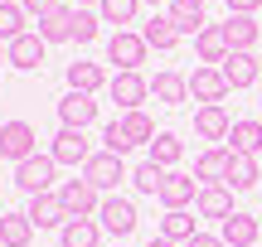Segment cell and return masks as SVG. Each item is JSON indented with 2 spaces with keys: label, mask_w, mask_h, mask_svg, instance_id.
<instances>
[{
  "label": "cell",
  "mask_w": 262,
  "mask_h": 247,
  "mask_svg": "<svg viewBox=\"0 0 262 247\" xmlns=\"http://www.w3.org/2000/svg\"><path fill=\"white\" fill-rule=\"evenodd\" d=\"M146 54H150V44H146L141 29H117L107 39V63H117V73H141Z\"/></svg>",
  "instance_id": "obj_1"
},
{
  "label": "cell",
  "mask_w": 262,
  "mask_h": 247,
  "mask_svg": "<svg viewBox=\"0 0 262 247\" xmlns=\"http://www.w3.org/2000/svg\"><path fill=\"white\" fill-rule=\"evenodd\" d=\"M83 180L93 184L97 194H117V184H122V180H131V175H126V160H122V155H112V151H97L93 160L83 165Z\"/></svg>",
  "instance_id": "obj_2"
},
{
  "label": "cell",
  "mask_w": 262,
  "mask_h": 247,
  "mask_svg": "<svg viewBox=\"0 0 262 247\" xmlns=\"http://www.w3.org/2000/svg\"><path fill=\"white\" fill-rule=\"evenodd\" d=\"M97 223H102L107 233H112L117 242L131 238L136 233V223H141V213H136V204L122 199V194H102V209H97Z\"/></svg>",
  "instance_id": "obj_3"
},
{
  "label": "cell",
  "mask_w": 262,
  "mask_h": 247,
  "mask_svg": "<svg viewBox=\"0 0 262 247\" xmlns=\"http://www.w3.org/2000/svg\"><path fill=\"white\" fill-rule=\"evenodd\" d=\"M233 92L228 87V78H224V68H209V63H199L194 73H189V97H194L199 107H224V97Z\"/></svg>",
  "instance_id": "obj_4"
},
{
  "label": "cell",
  "mask_w": 262,
  "mask_h": 247,
  "mask_svg": "<svg viewBox=\"0 0 262 247\" xmlns=\"http://www.w3.org/2000/svg\"><path fill=\"white\" fill-rule=\"evenodd\" d=\"M54 175H58L54 155H29V160L15 165V184L25 194H49V189H54Z\"/></svg>",
  "instance_id": "obj_5"
},
{
  "label": "cell",
  "mask_w": 262,
  "mask_h": 247,
  "mask_svg": "<svg viewBox=\"0 0 262 247\" xmlns=\"http://www.w3.org/2000/svg\"><path fill=\"white\" fill-rule=\"evenodd\" d=\"M49 155H54L58 165H88L97 151H93V141H88V131H78V126H58Z\"/></svg>",
  "instance_id": "obj_6"
},
{
  "label": "cell",
  "mask_w": 262,
  "mask_h": 247,
  "mask_svg": "<svg viewBox=\"0 0 262 247\" xmlns=\"http://www.w3.org/2000/svg\"><path fill=\"white\" fill-rule=\"evenodd\" d=\"M58 199H63L68 218H97V209H102V194H97L88 180H63Z\"/></svg>",
  "instance_id": "obj_7"
},
{
  "label": "cell",
  "mask_w": 262,
  "mask_h": 247,
  "mask_svg": "<svg viewBox=\"0 0 262 247\" xmlns=\"http://www.w3.org/2000/svg\"><path fill=\"white\" fill-rule=\"evenodd\" d=\"M107 92H112V102L122 107V112H141V102L150 97V83H146L141 73H112Z\"/></svg>",
  "instance_id": "obj_8"
},
{
  "label": "cell",
  "mask_w": 262,
  "mask_h": 247,
  "mask_svg": "<svg viewBox=\"0 0 262 247\" xmlns=\"http://www.w3.org/2000/svg\"><path fill=\"white\" fill-rule=\"evenodd\" d=\"M199 189H204V184H199L194 175L165 170V180H160V194H156V199L165 204V209H185V204H194V199H199Z\"/></svg>",
  "instance_id": "obj_9"
},
{
  "label": "cell",
  "mask_w": 262,
  "mask_h": 247,
  "mask_svg": "<svg viewBox=\"0 0 262 247\" xmlns=\"http://www.w3.org/2000/svg\"><path fill=\"white\" fill-rule=\"evenodd\" d=\"M44 39H39V29H29V34H19L15 44H5L10 54V68H19V73H34V68H44Z\"/></svg>",
  "instance_id": "obj_10"
},
{
  "label": "cell",
  "mask_w": 262,
  "mask_h": 247,
  "mask_svg": "<svg viewBox=\"0 0 262 247\" xmlns=\"http://www.w3.org/2000/svg\"><path fill=\"white\" fill-rule=\"evenodd\" d=\"M29 223L34 228H63L68 223V209H63V199H58V189H49V194H29Z\"/></svg>",
  "instance_id": "obj_11"
},
{
  "label": "cell",
  "mask_w": 262,
  "mask_h": 247,
  "mask_svg": "<svg viewBox=\"0 0 262 247\" xmlns=\"http://www.w3.org/2000/svg\"><path fill=\"white\" fill-rule=\"evenodd\" d=\"M219 68H224V78H228V87H233V92H238V87H253L257 78H262L257 54H248V48H233V54H228Z\"/></svg>",
  "instance_id": "obj_12"
},
{
  "label": "cell",
  "mask_w": 262,
  "mask_h": 247,
  "mask_svg": "<svg viewBox=\"0 0 262 247\" xmlns=\"http://www.w3.org/2000/svg\"><path fill=\"white\" fill-rule=\"evenodd\" d=\"M194 213L199 218H233V189H228V184H204V189H199V199H194Z\"/></svg>",
  "instance_id": "obj_13"
},
{
  "label": "cell",
  "mask_w": 262,
  "mask_h": 247,
  "mask_svg": "<svg viewBox=\"0 0 262 247\" xmlns=\"http://www.w3.org/2000/svg\"><path fill=\"white\" fill-rule=\"evenodd\" d=\"M58 121L88 131V126L97 121V102H93L88 92H63V97H58Z\"/></svg>",
  "instance_id": "obj_14"
},
{
  "label": "cell",
  "mask_w": 262,
  "mask_h": 247,
  "mask_svg": "<svg viewBox=\"0 0 262 247\" xmlns=\"http://www.w3.org/2000/svg\"><path fill=\"white\" fill-rule=\"evenodd\" d=\"M228 165H233V151L228 145H209L194 160V180L199 184H228Z\"/></svg>",
  "instance_id": "obj_15"
},
{
  "label": "cell",
  "mask_w": 262,
  "mask_h": 247,
  "mask_svg": "<svg viewBox=\"0 0 262 247\" xmlns=\"http://www.w3.org/2000/svg\"><path fill=\"white\" fill-rule=\"evenodd\" d=\"M29 155H39V136L29 121H5V160H29Z\"/></svg>",
  "instance_id": "obj_16"
},
{
  "label": "cell",
  "mask_w": 262,
  "mask_h": 247,
  "mask_svg": "<svg viewBox=\"0 0 262 247\" xmlns=\"http://www.w3.org/2000/svg\"><path fill=\"white\" fill-rule=\"evenodd\" d=\"M194 54H199V63H209V68H219L233 48H228V34H224V24H209V29H199L194 34Z\"/></svg>",
  "instance_id": "obj_17"
},
{
  "label": "cell",
  "mask_w": 262,
  "mask_h": 247,
  "mask_svg": "<svg viewBox=\"0 0 262 247\" xmlns=\"http://www.w3.org/2000/svg\"><path fill=\"white\" fill-rule=\"evenodd\" d=\"M228 247H253L257 238H262V223H257V213H243L238 209L233 218H224V233H219Z\"/></svg>",
  "instance_id": "obj_18"
},
{
  "label": "cell",
  "mask_w": 262,
  "mask_h": 247,
  "mask_svg": "<svg viewBox=\"0 0 262 247\" xmlns=\"http://www.w3.org/2000/svg\"><path fill=\"white\" fill-rule=\"evenodd\" d=\"M228 131H233V116L224 107H199L194 112V136L199 141H228Z\"/></svg>",
  "instance_id": "obj_19"
},
{
  "label": "cell",
  "mask_w": 262,
  "mask_h": 247,
  "mask_svg": "<svg viewBox=\"0 0 262 247\" xmlns=\"http://www.w3.org/2000/svg\"><path fill=\"white\" fill-rule=\"evenodd\" d=\"M73 15H78V5L49 10V15L39 19V39H44V44H63V39H73Z\"/></svg>",
  "instance_id": "obj_20"
},
{
  "label": "cell",
  "mask_w": 262,
  "mask_h": 247,
  "mask_svg": "<svg viewBox=\"0 0 262 247\" xmlns=\"http://www.w3.org/2000/svg\"><path fill=\"white\" fill-rule=\"evenodd\" d=\"M141 34H146V44L156 48V54H170V48L185 39V34L175 29V19H170V15H150L146 24H141Z\"/></svg>",
  "instance_id": "obj_21"
},
{
  "label": "cell",
  "mask_w": 262,
  "mask_h": 247,
  "mask_svg": "<svg viewBox=\"0 0 262 247\" xmlns=\"http://www.w3.org/2000/svg\"><path fill=\"white\" fill-rule=\"evenodd\" d=\"M150 97H156L160 107H180V102H189V78H185V73H156Z\"/></svg>",
  "instance_id": "obj_22"
},
{
  "label": "cell",
  "mask_w": 262,
  "mask_h": 247,
  "mask_svg": "<svg viewBox=\"0 0 262 247\" xmlns=\"http://www.w3.org/2000/svg\"><path fill=\"white\" fill-rule=\"evenodd\" d=\"M107 83H112V78L102 73V63H83V58L68 63V92H88L93 97L97 87H107Z\"/></svg>",
  "instance_id": "obj_23"
},
{
  "label": "cell",
  "mask_w": 262,
  "mask_h": 247,
  "mask_svg": "<svg viewBox=\"0 0 262 247\" xmlns=\"http://www.w3.org/2000/svg\"><path fill=\"white\" fill-rule=\"evenodd\" d=\"M180 155H185V141H180L175 131H156V141L146 145V160H156L160 170H175Z\"/></svg>",
  "instance_id": "obj_24"
},
{
  "label": "cell",
  "mask_w": 262,
  "mask_h": 247,
  "mask_svg": "<svg viewBox=\"0 0 262 247\" xmlns=\"http://www.w3.org/2000/svg\"><path fill=\"white\" fill-rule=\"evenodd\" d=\"M97 238H102V223L97 218H68L58 228V242L63 247H97Z\"/></svg>",
  "instance_id": "obj_25"
},
{
  "label": "cell",
  "mask_w": 262,
  "mask_h": 247,
  "mask_svg": "<svg viewBox=\"0 0 262 247\" xmlns=\"http://www.w3.org/2000/svg\"><path fill=\"white\" fill-rule=\"evenodd\" d=\"M224 34H228V48H257V15H228L224 19Z\"/></svg>",
  "instance_id": "obj_26"
},
{
  "label": "cell",
  "mask_w": 262,
  "mask_h": 247,
  "mask_svg": "<svg viewBox=\"0 0 262 247\" xmlns=\"http://www.w3.org/2000/svg\"><path fill=\"white\" fill-rule=\"evenodd\" d=\"M257 180H262L257 155H238V151H233V165H228V189L248 194V189H257Z\"/></svg>",
  "instance_id": "obj_27"
},
{
  "label": "cell",
  "mask_w": 262,
  "mask_h": 247,
  "mask_svg": "<svg viewBox=\"0 0 262 247\" xmlns=\"http://www.w3.org/2000/svg\"><path fill=\"white\" fill-rule=\"evenodd\" d=\"M0 242H5V247H29V242H34L29 213H0Z\"/></svg>",
  "instance_id": "obj_28"
},
{
  "label": "cell",
  "mask_w": 262,
  "mask_h": 247,
  "mask_svg": "<svg viewBox=\"0 0 262 247\" xmlns=\"http://www.w3.org/2000/svg\"><path fill=\"white\" fill-rule=\"evenodd\" d=\"M117 126H122V136H126V145H131V151L156 141V121H150L146 112H122V121H117Z\"/></svg>",
  "instance_id": "obj_29"
},
{
  "label": "cell",
  "mask_w": 262,
  "mask_h": 247,
  "mask_svg": "<svg viewBox=\"0 0 262 247\" xmlns=\"http://www.w3.org/2000/svg\"><path fill=\"white\" fill-rule=\"evenodd\" d=\"M228 151L262 155V121H233V131H228Z\"/></svg>",
  "instance_id": "obj_30"
},
{
  "label": "cell",
  "mask_w": 262,
  "mask_h": 247,
  "mask_svg": "<svg viewBox=\"0 0 262 247\" xmlns=\"http://www.w3.org/2000/svg\"><path fill=\"white\" fill-rule=\"evenodd\" d=\"M194 213L189 209H165V218H160V238H170V242H189L194 238Z\"/></svg>",
  "instance_id": "obj_31"
},
{
  "label": "cell",
  "mask_w": 262,
  "mask_h": 247,
  "mask_svg": "<svg viewBox=\"0 0 262 247\" xmlns=\"http://www.w3.org/2000/svg\"><path fill=\"white\" fill-rule=\"evenodd\" d=\"M25 5H19V0H0V44H15L19 34H29L25 29Z\"/></svg>",
  "instance_id": "obj_32"
},
{
  "label": "cell",
  "mask_w": 262,
  "mask_h": 247,
  "mask_svg": "<svg viewBox=\"0 0 262 247\" xmlns=\"http://www.w3.org/2000/svg\"><path fill=\"white\" fill-rule=\"evenodd\" d=\"M136 10H141V0H102V5H97V15H102V24L126 29L131 19H136Z\"/></svg>",
  "instance_id": "obj_33"
},
{
  "label": "cell",
  "mask_w": 262,
  "mask_h": 247,
  "mask_svg": "<svg viewBox=\"0 0 262 247\" xmlns=\"http://www.w3.org/2000/svg\"><path fill=\"white\" fill-rule=\"evenodd\" d=\"M170 19H175V29H180V34H189V39H194L199 29H209L204 10H194V5H175V0H170Z\"/></svg>",
  "instance_id": "obj_34"
},
{
  "label": "cell",
  "mask_w": 262,
  "mask_h": 247,
  "mask_svg": "<svg viewBox=\"0 0 262 247\" xmlns=\"http://www.w3.org/2000/svg\"><path fill=\"white\" fill-rule=\"evenodd\" d=\"M160 180H165V170H160L156 160H141L136 170H131V184H136L141 194H160Z\"/></svg>",
  "instance_id": "obj_35"
},
{
  "label": "cell",
  "mask_w": 262,
  "mask_h": 247,
  "mask_svg": "<svg viewBox=\"0 0 262 247\" xmlns=\"http://www.w3.org/2000/svg\"><path fill=\"white\" fill-rule=\"evenodd\" d=\"M97 29H102V15H93V10H78V15H73V44H93Z\"/></svg>",
  "instance_id": "obj_36"
},
{
  "label": "cell",
  "mask_w": 262,
  "mask_h": 247,
  "mask_svg": "<svg viewBox=\"0 0 262 247\" xmlns=\"http://www.w3.org/2000/svg\"><path fill=\"white\" fill-rule=\"evenodd\" d=\"M102 151H112V155H126L131 151V145H126V136H122V126H107V131H102Z\"/></svg>",
  "instance_id": "obj_37"
},
{
  "label": "cell",
  "mask_w": 262,
  "mask_h": 247,
  "mask_svg": "<svg viewBox=\"0 0 262 247\" xmlns=\"http://www.w3.org/2000/svg\"><path fill=\"white\" fill-rule=\"evenodd\" d=\"M25 5V15H34V19H44L49 10H58V0H19Z\"/></svg>",
  "instance_id": "obj_38"
},
{
  "label": "cell",
  "mask_w": 262,
  "mask_h": 247,
  "mask_svg": "<svg viewBox=\"0 0 262 247\" xmlns=\"http://www.w3.org/2000/svg\"><path fill=\"white\" fill-rule=\"evenodd\" d=\"M224 5H228V15H257L262 0H224Z\"/></svg>",
  "instance_id": "obj_39"
},
{
  "label": "cell",
  "mask_w": 262,
  "mask_h": 247,
  "mask_svg": "<svg viewBox=\"0 0 262 247\" xmlns=\"http://www.w3.org/2000/svg\"><path fill=\"white\" fill-rule=\"evenodd\" d=\"M185 247H228V242H224V238H214V233H194Z\"/></svg>",
  "instance_id": "obj_40"
},
{
  "label": "cell",
  "mask_w": 262,
  "mask_h": 247,
  "mask_svg": "<svg viewBox=\"0 0 262 247\" xmlns=\"http://www.w3.org/2000/svg\"><path fill=\"white\" fill-rule=\"evenodd\" d=\"M146 247H180V242H170V238H160V233H156V238H150Z\"/></svg>",
  "instance_id": "obj_41"
},
{
  "label": "cell",
  "mask_w": 262,
  "mask_h": 247,
  "mask_svg": "<svg viewBox=\"0 0 262 247\" xmlns=\"http://www.w3.org/2000/svg\"><path fill=\"white\" fill-rule=\"evenodd\" d=\"M175 5H194V10H204V0H175Z\"/></svg>",
  "instance_id": "obj_42"
},
{
  "label": "cell",
  "mask_w": 262,
  "mask_h": 247,
  "mask_svg": "<svg viewBox=\"0 0 262 247\" xmlns=\"http://www.w3.org/2000/svg\"><path fill=\"white\" fill-rule=\"evenodd\" d=\"M73 5H78V10H88V5H102V0H73Z\"/></svg>",
  "instance_id": "obj_43"
},
{
  "label": "cell",
  "mask_w": 262,
  "mask_h": 247,
  "mask_svg": "<svg viewBox=\"0 0 262 247\" xmlns=\"http://www.w3.org/2000/svg\"><path fill=\"white\" fill-rule=\"evenodd\" d=\"M0 160H5V126H0Z\"/></svg>",
  "instance_id": "obj_44"
},
{
  "label": "cell",
  "mask_w": 262,
  "mask_h": 247,
  "mask_svg": "<svg viewBox=\"0 0 262 247\" xmlns=\"http://www.w3.org/2000/svg\"><path fill=\"white\" fill-rule=\"evenodd\" d=\"M0 63H10V54H5V44H0Z\"/></svg>",
  "instance_id": "obj_45"
},
{
  "label": "cell",
  "mask_w": 262,
  "mask_h": 247,
  "mask_svg": "<svg viewBox=\"0 0 262 247\" xmlns=\"http://www.w3.org/2000/svg\"><path fill=\"white\" fill-rule=\"evenodd\" d=\"M146 5H170V0H146Z\"/></svg>",
  "instance_id": "obj_46"
},
{
  "label": "cell",
  "mask_w": 262,
  "mask_h": 247,
  "mask_svg": "<svg viewBox=\"0 0 262 247\" xmlns=\"http://www.w3.org/2000/svg\"><path fill=\"white\" fill-rule=\"evenodd\" d=\"M257 63H262V54H257Z\"/></svg>",
  "instance_id": "obj_47"
},
{
  "label": "cell",
  "mask_w": 262,
  "mask_h": 247,
  "mask_svg": "<svg viewBox=\"0 0 262 247\" xmlns=\"http://www.w3.org/2000/svg\"><path fill=\"white\" fill-rule=\"evenodd\" d=\"M117 247H126V242H117Z\"/></svg>",
  "instance_id": "obj_48"
},
{
  "label": "cell",
  "mask_w": 262,
  "mask_h": 247,
  "mask_svg": "<svg viewBox=\"0 0 262 247\" xmlns=\"http://www.w3.org/2000/svg\"><path fill=\"white\" fill-rule=\"evenodd\" d=\"M257 107H262V97H257Z\"/></svg>",
  "instance_id": "obj_49"
},
{
  "label": "cell",
  "mask_w": 262,
  "mask_h": 247,
  "mask_svg": "<svg viewBox=\"0 0 262 247\" xmlns=\"http://www.w3.org/2000/svg\"><path fill=\"white\" fill-rule=\"evenodd\" d=\"M0 247H5V242H0Z\"/></svg>",
  "instance_id": "obj_50"
}]
</instances>
